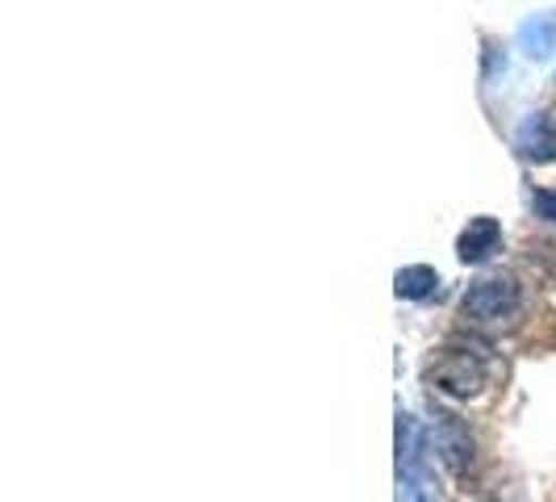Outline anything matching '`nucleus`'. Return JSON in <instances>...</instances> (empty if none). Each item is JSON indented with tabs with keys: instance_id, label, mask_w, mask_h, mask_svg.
<instances>
[{
	"instance_id": "f257e3e1",
	"label": "nucleus",
	"mask_w": 556,
	"mask_h": 502,
	"mask_svg": "<svg viewBox=\"0 0 556 502\" xmlns=\"http://www.w3.org/2000/svg\"><path fill=\"white\" fill-rule=\"evenodd\" d=\"M490 348L473 343H447L435 352V361L427 364V381L447 398H473L490 381Z\"/></svg>"
},
{
	"instance_id": "f03ea898",
	"label": "nucleus",
	"mask_w": 556,
	"mask_h": 502,
	"mask_svg": "<svg viewBox=\"0 0 556 502\" xmlns=\"http://www.w3.org/2000/svg\"><path fill=\"white\" fill-rule=\"evenodd\" d=\"M519 306H523V289H519L515 277H481V280H473V285L465 289V298H460V314H465L469 323H481V327L515 318Z\"/></svg>"
},
{
	"instance_id": "7ed1b4c3",
	"label": "nucleus",
	"mask_w": 556,
	"mask_h": 502,
	"mask_svg": "<svg viewBox=\"0 0 556 502\" xmlns=\"http://www.w3.org/2000/svg\"><path fill=\"white\" fill-rule=\"evenodd\" d=\"M498 248H502V226L494 223L490 214L469 218V226H465V230H460V239H456V255H460V264H485Z\"/></svg>"
},
{
	"instance_id": "20e7f679",
	"label": "nucleus",
	"mask_w": 556,
	"mask_h": 502,
	"mask_svg": "<svg viewBox=\"0 0 556 502\" xmlns=\"http://www.w3.org/2000/svg\"><path fill=\"white\" fill-rule=\"evenodd\" d=\"M435 448H440V461H444L452 474H465L469 461H473V436L460 418L440 415V427H435Z\"/></svg>"
},
{
	"instance_id": "39448f33",
	"label": "nucleus",
	"mask_w": 556,
	"mask_h": 502,
	"mask_svg": "<svg viewBox=\"0 0 556 502\" xmlns=\"http://www.w3.org/2000/svg\"><path fill=\"white\" fill-rule=\"evenodd\" d=\"M435 285H440V273L427 268V264L402 268V273H397V298H427Z\"/></svg>"
},
{
	"instance_id": "423d86ee",
	"label": "nucleus",
	"mask_w": 556,
	"mask_h": 502,
	"mask_svg": "<svg viewBox=\"0 0 556 502\" xmlns=\"http://www.w3.org/2000/svg\"><path fill=\"white\" fill-rule=\"evenodd\" d=\"M523 38L535 42V55H548V47H553V38H556V22L553 17H548V22H544V17H535V22L523 26Z\"/></svg>"
},
{
	"instance_id": "0eeeda50",
	"label": "nucleus",
	"mask_w": 556,
	"mask_h": 502,
	"mask_svg": "<svg viewBox=\"0 0 556 502\" xmlns=\"http://www.w3.org/2000/svg\"><path fill=\"white\" fill-rule=\"evenodd\" d=\"M535 210L548 218V223H556V193H548V189H540L535 193Z\"/></svg>"
}]
</instances>
